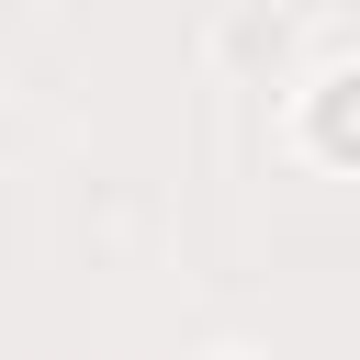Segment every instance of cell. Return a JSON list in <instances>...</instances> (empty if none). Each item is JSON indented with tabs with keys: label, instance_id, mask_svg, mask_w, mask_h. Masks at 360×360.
<instances>
[{
	"label": "cell",
	"instance_id": "cell-1",
	"mask_svg": "<svg viewBox=\"0 0 360 360\" xmlns=\"http://www.w3.org/2000/svg\"><path fill=\"white\" fill-rule=\"evenodd\" d=\"M304 135H315V158L360 169V68H326V79H315V101H304Z\"/></svg>",
	"mask_w": 360,
	"mask_h": 360
}]
</instances>
